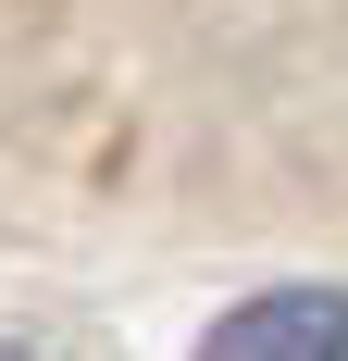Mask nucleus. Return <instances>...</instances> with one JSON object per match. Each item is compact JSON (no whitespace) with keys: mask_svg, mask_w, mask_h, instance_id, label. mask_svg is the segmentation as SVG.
<instances>
[{"mask_svg":"<svg viewBox=\"0 0 348 361\" xmlns=\"http://www.w3.org/2000/svg\"><path fill=\"white\" fill-rule=\"evenodd\" d=\"M199 361H348V299L336 287H261L199 336Z\"/></svg>","mask_w":348,"mask_h":361,"instance_id":"1","label":"nucleus"}]
</instances>
